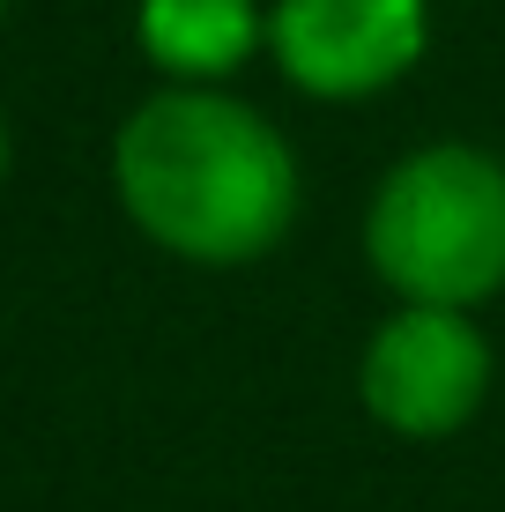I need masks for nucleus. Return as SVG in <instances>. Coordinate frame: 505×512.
<instances>
[{
  "instance_id": "nucleus-5",
  "label": "nucleus",
  "mask_w": 505,
  "mask_h": 512,
  "mask_svg": "<svg viewBox=\"0 0 505 512\" xmlns=\"http://www.w3.org/2000/svg\"><path fill=\"white\" fill-rule=\"evenodd\" d=\"M134 38L171 90H223L246 60L268 52V8L260 0H142Z\"/></svg>"
},
{
  "instance_id": "nucleus-2",
  "label": "nucleus",
  "mask_w": 505,
  "mask_h": 512,
  "mask_svg": "<svg viewBox=\"0 0 505 512\" xmlns=\"http://www.w3.org/2000/svg\"><path fill=\"white\" fill-rule=\"evenodd\" d=\"M364 260L394 305L476 312L505 290V156L483 141H424L364 208Z\"/></svg>"
},
{
  "instance_id": "nucleus-3",
  "label": "nucleus",
  "mask_w": 505,
  "mask_h": 512,
  "mask_svg": "<svg viewBox=\"0 0 505 512\" xmlns=\"http://www.w3.org/2000/svg\"><path fill=\"white\" fill-rule=\"evenodd\" d=\"M491 372V334L476 312L394 305L357 349V409L409 446H439L483 416Z\"/></svg>"
},
{
  "instance_id": "nucleus-4",
  "label": "nucleus",
  "mask_w": 505,
  "mask_h": 512,
  "mask_svg": "<svg viewBox=\"0 0 505 512\" xmlns=\"http://www.w3.org/2000/svg\"><path fill=\"white\" fill-rule=\"evenodd\" d=\"M431 52V0H268V60L312 104H364Z\"/></svg>"
},
{
  "instance_id": "nucleus-7",
  "label": "nucleus",
  "mask_w": 505,
  "mask_h": 512,
  "mask_svg": "<svg viewBox=\"0 0 505 512\" xmlns=\"http://www.w3.org/2000/svg\"><path fill=\"white\" fill-rule=\"evenodd\" d=\"M0 15H8V0H0Z\"/></svg>"
},
{
  "instance_id": "nucleus-1",
  "label": "nucleus",
  "mask_w": 505,
  "mask_h": 512,
  "mask_svg": "<svg viewBox=\"0 0 505 512\" xmlns=\"http://www.w3.org/2000/svg\"><path fill=\"white\" fill-rule=\"evenodd\" d=\"M119 216L186 268H246L298 231L290 134L231 90H149L112 134Z\"/></svg>"
},
{
  "instance_id": "nucleus-6",
  "label": "nucleus",
  "mask_w": 505,
  "mask_h": 512,
  "mask_svg": "<svg viewBox=\"0 0 505 512\" xmlns=\"http://www.w3.org/2000/svg\"><path fill=\"white\" fill-rule=\"evenodd\" d=\"M8 164H15V127H8V112H0V186H8Z\"/></svg>"
}]
</instances>
